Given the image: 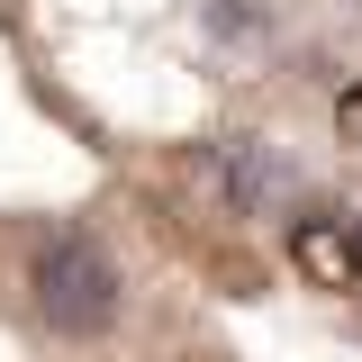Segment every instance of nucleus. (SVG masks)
I'll return each mask as SVG.
<instances>
[{
  "instance_id": "1",
  "label": "nucleus",
  "mask_w": 362,
  "mask_h": 362,
  "mask_svg": "<svg viewBox=\"0 0 362 362\" xmlns=\"http://www.w3.org/2000/svg\"><path fill=\"white\" fill-rule=\"evenodd\" d=\"M37 308H45V326H64V335H90V326L118 317V272H109V254H100L90 235H54L37 254Z\"/></svg>"
},
{
  "instance_id": "2",
  "label": "nucleus",
  "mask_w": 362,
  "mask_h": 362,
  "mask_svg": "<svg viewBox=\"0 0 362 362\" xmlns=\"http://www.w3.org/2000/svg\"><path fill=\"white\" fill-rule=\"evenodd\" d=\"M344 118H354V127H362V90H354V100H344Z\"/></svg>"
},
{
  "instance_id": "3",
  "label": "nucleus",
  "mask_w": 362,
  "mask_h": 362,
  "mask_svg": "<svg viewBox=\"0 0 362 362\" xmlns=\"http://www.w3.org/2000/svg\"><path fill=\"white\" fill-rule=\"evenodd\" d=\"M354 263H362V218H354Z\"/></svg>"
}]
</instances>
